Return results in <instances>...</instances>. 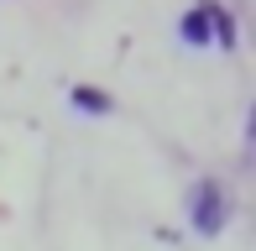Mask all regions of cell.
<instances>
[{
    "label": "cell",
    "mask_w": 256,
    "mask_h": 251,
    "mask_svg": "<svg viewBox=\"0 0 256 251\" xmlns=\"http://www.w3.org/2000/svg\"><path fill=\"white\" fill-rule=\"evenodd\" d=\"M183 37H188L194 48H204V42L214 37V26H209V6H194V10H188V21H183Z\"/></svg>",
    "instance_id": "2"
},
{
    "label": "cell",
    "mask_w": 256,
    "mask_h": 251,
    "mask_svg": "<svg viewBox=\"0 0 256 251\" xmlns=\"http://www.w3.org/2000/svg\"><path fill=\"white\" fill-rule=\"evenodd\" d=\"M74 105H78V110H110V94H104V89L78 84V89H74Z\"/></svg>",
    "instance_id": "3"
},
{
    "label": "cell",
    "mask_w": 256,
    "mask_h": 251,
    "mask_svg": "<svg viewBox=\"0 0 256 251\" xmlns=\"http://www.w3.org/2000/svg\"><path fill=\"white\" fill-rule=\"evenodd\" d=\"M194 225H199L204 236L225 225V194H220L214 184H199V188H194Z\"/></svg>",
    "instance_id": "1"
}]
</instances>
